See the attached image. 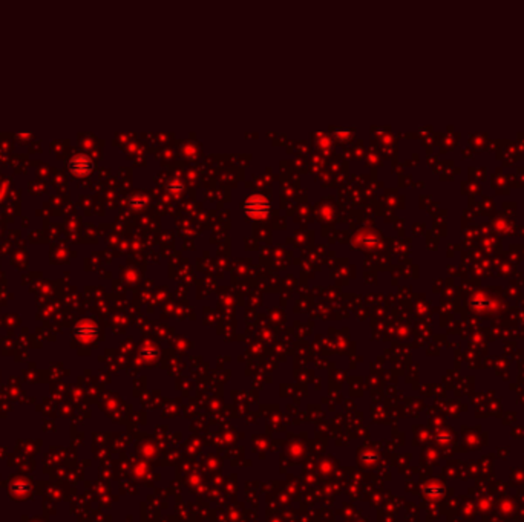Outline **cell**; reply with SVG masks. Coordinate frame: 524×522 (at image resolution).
<instances>
[{"instance_id":"6da1fadb","label":"cell","mask_w":524,"mask_h":522,"mask_svg":"<svg viewBox=\"0 0 524 522\" xmlns=\"http://www.w3.org/2000/svg\"><path fill=\"white\" fill-rule=\"evenodd\" d=\"M245 209H247V213L250 216H255V218H264L268 210H270V206H268V201L262 196V195H253L247 199L245 202Z\"/></svg>"},{"instance_id":"7a4b0ae2","label":"cell","mask_w":524,"mask_h":522,"mask_svg":"<svg viewBox=\"0 0 524 522\" xmlns=\"http://www.w3.org/2000/svg\"><path fill=\"white\" fill-rule=\"evenodd\" d=\"M69 168L74 175H86V173H89L92 170V161L88 156L80 155V156H75L69 162Z\"/></svg>"}]
</instances>
